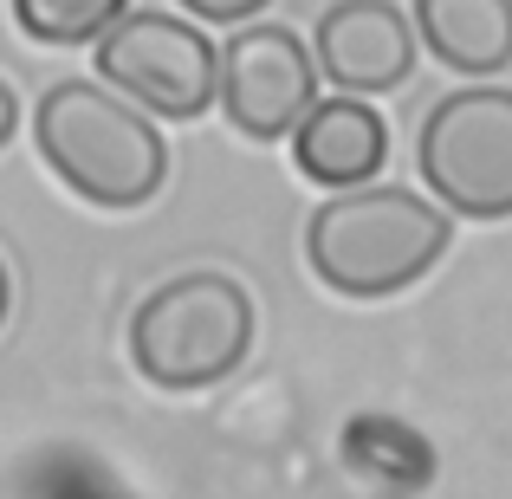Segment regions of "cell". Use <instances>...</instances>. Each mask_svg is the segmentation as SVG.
Returning a JSON list of instances; mask_svg holds the SVG:
<instances>
[{
	"label": "cell",
	"instance_id": "cell-6",
	"mask_svg": "<svg viewBox=\"0 0 512 499\" xmlns=\"http://www.w3.org/2000/svg\"><path fill=\"white\" fill-rule=\"evenodd\" d=\"M221 104L240 137H292L318 104V59L292 26H240L221 46Z\"/></svg>",
	"mask_w": 512,
	"mask_h": 499
},
{
	"label": "cell",
	"instance_id": "cell-1",
	"mask_svg": "<svg viewBox=\"0 0 512 499\" xmlns=\"http://www.w3.org/2000/svg\"><path fill=\"white\" fill-rule=\"evenodd\" d=\"M33 143L46 169L91 208H150L169 182V143L143 111H130L117 91L91 78H65L39 98L33 111Z\"/></svg>",
	"mask_w": 512,
	"mask_h": 499
},
{
	"label": "cell",
	"instance_id": "cell-11",
	"mask_svg": "<svg viewBox=\"0 0 512 499\" xmlns=\"http://www.w3.org/2000/svg\"><path fill=\"white\" fill-rule=\"evenodd\" d=\"M130 0H13V20L39 46H91L124 20Z\"/></svg>",
	"mask_w": 512,
	"mask_h": 499
},
{
	"label": "cell",
	"instance_id": "cell-3",
	"mask_svg": "<svg viewBox=\"0 0 512 499\" xmlns=\"http://www.w3.org/2000/svg\"><path fill=\"white\" fill-rule=\"evenodd\" d=\"M253 299L227 273H182L163 279L130 312V363L156 389H214L247 363L253 350Z\"/></svg>",
	"mask_w": 512,
	"mask_h": 499
},
{
	"label": "cell",
	"instance_id": "cell-13",
	"mask_svg": "<svg viewBox=\"0 0 512 499\" xmlns=\"http://www.w3.org/2000/svg\"><path fill=\"white\" fill-rule=\"evenodd\" d=\"M13 130H20V91H13L7 78H0V150L13 143Z\"/></svg>",
	"mask_w": 512,
	"mask_h": 499
},
{
	"label": "cell",
	"instance_id": "cell-8",
	"mask_svg": "<svg viewBox=\"0 0 512 499\" xmlns=\"http://www.w3.org/2000/svg\"><path fill=\"white\" fill-rule=\"evenodd\" d=\"M389 156V124L357 98H325L312 104L299 130H292V163H299L305 182L325 188H370V175L383 169Z\"/></svg>",
	"mask_w": 512,
	"mask_h": 499
},
{
	"label": "cell",
	"instance_id": "cell-4",
	"mask_svg": "<svg viewBox=\"0 0 512 499\" xmlns=\"http://www.w3.org/2000/svg\"><path fill=\"white\" fill-rule=\"evenodd\" d=\"M428 188L467 221H506L512 214V91L467 85L428 111L415 143Z\"/></svg>",
	"mask_w": 512,
	"mask_h": 499
},
{
	"label": "cell",
	"instance_id": "cell-12",
	"mask_svg": "<svg viewBox=\"0 0 512 499\" xmlns=\"http://www.w3.org/2000/svg\"><path fill=\"white\" fill-rule=\"evenodd\" d=\"M195 20H253V13H266L273 0H182Z\"/></svg>",
	"mask_w": 512,
	"mask_h": 499
},
{
	"label": "cell",
	"instance_id": "cell-10",
	"mask_svg": "<svg viewBox=\"0 0 512 499\" xmlns=\"http://www.w3.org/2000/svg\"><path fill=\"white\" fill-rule=\"evenodd\" d=\"M344 454H350V467H363V474L383 480V487H422V480L435 474V454L415 441V428H402V422H376V415L350 422Z\"/></svg>",
	"mask_w": 512,
	"mask_h": 499
},
{
	"label": "cell",
	"instance_id": "cell-9",
	"mask_svg": "<svg viewBox=\"0 0 512 499\" xmlns=\"http://www.w3.org/2000/svg\"><path fill=\"white\" fill-rule=\"evenodd\" d=\"M415 33L454 72H506L512 65V0H415Z\"/></svg>",
	"mask_w": 512,
	"mask_h": 499
},
{
	"label": "cell",
	"instance_id": "cell-14",
	"mask_svg": "<svg viewBox=\"0 0 512 499\" xmlns=\"http://www.w3.org/2000/svg\"><path fill=\"white\" fill-rule=\"evenodd\" d=\"M7 312H13V273H7V260H0V331H7Z\"/></svg>",
	"mask_w": 512,
	"mask_h": 499
},
{
	"label": "cell",
	"instance_id": "cell-2",
	"mask_svg": "<svg viewBox=\"0 0 512 499\" xmlns=\"http://www.w3.org/2000/svg\"><path fill=\"white\" fill-rule=\"evenodd\" d=\"M454 227L409 188H350L305 221V260L344 299H389L409 292L448 253Z\"/></svg>",
	"mask_w": 512,
	"mask_h": 499
},
{
	"label": "cell",
	"instance_id": "cell-7",
	"mask_svg": "<svg viewBox=\"0 0 512 499\" xmlns=\"http://www.w3.org/2000/svg\"><path fill=\"white\" fill-rule=\"evenodd\" d=\"M312 59L325 78L350 91H396L415 72V20H402L396 0H338L325 7L312 39Z\"/></svg>",
	"mask_w": 512,
	"mask_h": 499
},
{
	"label": "cell",
	"instance_id": "cell-5",
	"mask_svg": "<svg viewBox=\"0 0 512 499\" xmlns=\"http://www.w3.org/2000/svg\"><path fill=\"white\" fill-rule=\"evenodd\" d=\"M98 72L111 78L124 98L143 111L169 117V124H195L221 91V52L208 33L169 13H124L111 33L98 39Z\"/></svg>",
	"mask_w": 512,
	"mask_h": 499
}]
</instances>
